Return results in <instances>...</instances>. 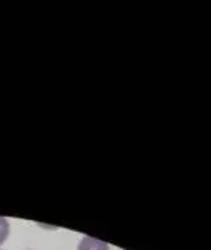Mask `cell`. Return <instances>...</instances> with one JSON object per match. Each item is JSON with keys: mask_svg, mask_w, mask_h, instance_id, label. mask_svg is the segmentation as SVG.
Masks as SVG:
<instances>
[{"mask_svg": "<svg viewBox=\"0 0 211 250\" xmlns=\"http://www.w3.org/2000/svg\"><path fill=\"white\" fill-rule=\"evenodd\" d=\"M78 250H110L107 242L98 240L95 237H83L82 242L78 244Z\"/></svg>", "mask_w": 211, "mask_h": 250, "instance_id": "6da1fadb", "label": "cell"}, {"mask_svg": "<svg viewBox=\"0 0 211 250\" xmlns=\"http://www.w3.org/2000/svg\"><path fill=\"white\" fill-rule=\"evenodd\" d=\"M9 222H7L5 217H0V245L9 237Z\"/></svg>", "mask_w": 211, "mask_h": 250, "instance_id": "7a4b0ae2", "label": "cell"}]
</instances>
